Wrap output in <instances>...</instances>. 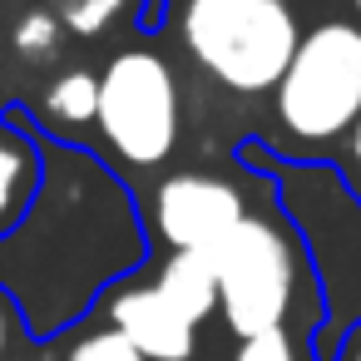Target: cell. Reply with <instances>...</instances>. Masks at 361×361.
Listing matches in <instances>:
<instances>
[{
	"label": "cell",
	"instance_id": "cell-1",
	"mask_svg": "<svg viewBox=\"0 0 361 361\" xmlns=\"http://www.w3.org/2000/svg\"><path fill=\"white\" fill-rule=\"evenodd\" d=\"M40 149V193L20 228L0 238V292H11L35 341L90 322L119 282L149 267V223L124 173L80 139H55L30 104H6Z\"/></svg>",
	"mask_w": 361,
	"mask_h": 361
},
{
	"label": "cell",
	"instance_id": "cell-2",
	"mask_svg": "<svg viewBox=\"0 0 361 361\" xmlns=\"http://www.w3.org/2000/svg\"><path fill=\"white\" fill-rule=\"evenodd\" d=\"M243 173L262 178L282 218L292 223L312 282L322 292V326L312 331L307 356L336 361L341 341L361 326V198L331 159H287L262 139H243Z\"/></svg>",
	"mask_w": 361,
	"mask_h": 361
},
{
	"label": "cell",
	"instance_id": "cell-3",
	"mask_svg": "<svg viewBox=\"0 0 361 361\" xmlns=\"http://www.w3.org/2000/svg\"><path fill=\"white\" fill-rule=\"evenodd\" d=\"M203 257L213 262L218 317L238 341H252L267 331H292L312 346V331L322 326V292H317L307 252L277 203H272V213L247 208V218Z\"/></svg>",
	"mask_w": 361,
	"mask_h": 361
},
{
	"label": "cell",
	"instance_id": "cell-4",
	"mask_svg": "<svg viewBox=\"0 0 361 361\" xmlns=\"http://www.w3.org/2000/svg\"><path fill=\"white\" fill-rule=\"evenodd\" d=\"M173 35L198 75L228 94H272L302 25L287 0H173Z\"/></svg>",
	"mask_w": 361,
	"mask_h": 361
},
{
	"label": "cell",
	"instance_id": "cell-5",
	"mask_svg": "<svg viewBox=\"0 0 361 361\" xmlns=\"http://www.w3.org/2000/svg\"><path fill=\"white\" fill-rule=\"evenodd\" d=\"M272 119L287 159H326L361 124V25L322 20L302 30L287 75L272 90Z\"/></svg>",
	"mask_w": 361,
	"mask_h": 361
},
{
	"label": "cell",
	"instance_id": "cell-6",
	"mask_svg": "<svg viewBox=\"0 0 361 361\" xmlns=\"http://www.w3.org/2000/svg\"><path fill=\"white\" fill-rule=\"evenodd\" d=\"M104 154L129 169H159L178 149L183 104L164 55L129 45L99 70V114H94Z\"/></svg>",
	"mask_w": 361,
	"mask_h": 361
},
{
	"label": "cell",
	"instance_id": "cell-7",
	"mask_svg": "<svg viewBox=\"0 0 361 361\" xmlns=\"http://www.w3.org/2000/svg\"><path fill=\"white\" fill-rule=\"evenodd\" d=\"M247 193L243 183L223 178V173H203V169H183L169 173L164 183H154L149 198V243L169 247V252H213L243 218H247Z\"/></svg>",
	"mask_w": 361,
	"mask_h": 361
},
{
	"label": "cell",
	"instance_id": "cell-8",
	"mask_svg": "<svg viewBox=\"0 0 361 361\" xmlns=\"http://www.w3.org/2000/svg\"><path fill=\"white\" fill-rule=\"evenodd\" d=\"M109 326H119L144 361H198V326L154 287V277H129L114 292H104L99 312Z\"/></svg>",
	"mask_w": 361,
	"mask_h": 361
},
{
	"label": "cell",
	"instance_id": "cell-9",
	"mask_svg": "<svg viewBox=\"0 0 361 361\" xmlns=\"http://www.w3.org/2000/svg\"><path fill=\"white\" fill-rule=\"evenodd\" d=\"M40 149L25 134V124H16L0 109V238H11L20 228V218L30 213L35 193H40Z\"/></svg>",
	"mask_w": 361,
	"mask_h": 361
},
{
	"label": "cell",
	"instance_id": "cell-10",
	"mask_svg": "<svg viewBox=\"0 0 361 361\" xmlns=\"http://www.w3.org/2000/svg\"><path fill=\"white\" fill-rule=\"evenodd\" d=\"M30 114L55 139H75V134L94 129V114H99V75L94 70H60L45 85V94H40V104Z\"/></svg>",
	"mask_w": 361,
	"mask_h": 361
},
{
	"label": "cell",
	"instance_id": "cell-11",
	"mask_svg": "<svg viewBox=\"0 0 361 361\" xmlns=\"http://www.w3.org/2000/svg\"><path fill=\"white\" fill-rule=\"evenodd\" d=\"M154 287L193 322L203 326L208 317H218V282H213V262L203 252H169L154 267Z\"/></svg>",
	"mask_w": 361,
	"mask_h": 361
},
{
	"label": "cell",
	"instance_id": "cell-12",
	"mask_svg": "<svg viewBox=\"0 0 361 361\" xmlns=\"http://www.w3.org/2000/svg\"><path fill=\"white\" fill-rule=\"evenodd\" d=\"M45 346H50V361H144V351L119 326H109L104 317L80 322L75 331H65V336H55Z\"/></svg>",
	"mask_w": 361,
	"mask_h": 361
},
{
	"label": "cell",
	"instance_id": "cell-13",
	"mask_svg": "<svg viewBox=\"0 0 361 361\" xmlns=\"http://www.w3.org/2000/svg\"><path fill=\"white\" fill-rule=\"evenodd\" d=\"M60 45H65V25H60V16L45 11V6L25 11V16L16 20V30H11V50H16L30 70L55 65V60H60Z\"/></svg>",
	"mask_w": 361,
	"mask_h": 361
},
{
	"label": "cell",
	"instance_id": "cell-14",
	"mask_svg": "<svg viewBox=\"0 0 361 361\" xmlns=\"http://www.w3.org/2000/svg\"><path fill=\"white\" fill-rule=\"evenodd\" d=\"M0 361H50V346L30 336L11 292H0Z\"/></svg>",
	"mask_w": 361,
	"mask_h": 361
},
{
	"label": "cell",
	"instance_id": "cell-15",
	"mask_svg": "<svg viewBox=\"0 0 361 361\" xmlns=\"http://www.w3.org/2000/svg\"><path fill=\"white\" fill-rule=\"evenodd\" d=\"M119 11H124V0H55V16H60L65 35H85V40L104 35Z\"/></svg>",
	"mask_w": 361,
	"mask_h": 361
},
{
	"label": "cell",
	"instance_id": "cell-16",
	"mask_svg": "<svg viewBox=\"0 0 361 361\" xmlns=\"http://www.w3.org/2000/svg\"><path fill=\"white\" fill-rule=\"evenodd\" d=\"M233 361H312V356H307V341H302V336H292V331H267V336L238 341Z\"/></svg>",
	"mask_w": 361,
	"mask_h": 361
},
{
	"label": "cell",
	"instance_id": "cell-17",
	"mask_svg": "<svg viewBox=\"0 0 361 361\" xmlns=\"http://www.w3.org/2000/svg\"><path fill=\"white\" fill-rule=\"evenodd\" d=\"M169 16H173V0H144V6H139V30L144 35H159Z\"/></svg>",
	"mask_w": 361,
	"mask_h": 361
},
{
	"label": "cell",
	"instance_id": "cell-18",
	"mask_svg": "<svg viewBox=\"0 0 361 361\" xmlns=\"http://www.w3.org/2000/svg\"><path fill=\"white\" fill-rule=\"evenodd\" d=\"M336 169H341V164H336ZM341 173H346V183L356 188V198H361V124L346 134V169H341Z\"/></svg>",
	"mask_w": 361,
	"mask_h": 361
},
{
	"label": "cell",
	"instance_id": "cell-19",
	"mask_svg": "<svg viewBox=\"0 0 361 361\" xmlns=\"http://www.w3.org/2000/svg\"><path fill=\"white\" fill-rule=\"evenodd\" d=\"M336 361H361V326L341 341V351H336Z\"/></svg>",
	"mask_w": 361,
	"mask_h": 361
},
{
	"label": "cell",
	"instance_id": "cell-20",
	"mask_svg": "<svg viewBox=\"0 0 361 361\" xmlns=\"http://www.w3.org/2000/svg\"><path fill=\"white\" fill-rule=\"evenodd\" d=\"M351 11H356V16H361V0H351Z\"/></svg>",
	"mask_w": 361,
	"mask_h": 361
}]
</instances>
